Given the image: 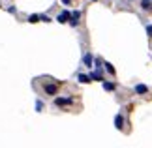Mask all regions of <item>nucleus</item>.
I'll list each match as a JSON object with an SVG mask.
<instances>
[{"label":"nucleus","instance_id":"obj_9","mask_svg":"<svg viewBox=\"0 0 152 148\" xmlns=\"http://www.w3.org/2000/svg\"><path fill=\"white\" fill-rule=\"evenodd\" d=\"M79 81H81V82H90V77H88V75H83V73H81V75H79Z\"/></svg>","mask_w":152,"mask_h":148},{"label":"nucleus","instance_id":"obj_13","mask_svg":"<svg viewBox=\"0 0 152 148\" xmlns=\"http://www.w3.org/2000/svg\"><path fill=\"white\" fill-rule=\"evenodd\" d=\"M39 21H45V23H49L51 19H49V17H47V15H39Z\"/></svg>","mask_w":152,"mask_h":148},{"label":"nucleus","instance_id":"obj_5","mask_svg":"<svg viewBox=\"0 0 152 148\" xmlns=\"http://www.w3.org/2000/svg\"><path fill=\"white\" fill-rule=\"evenodd\" d=\"M88 77H90V81H102V73H100V69H98V71H94V73H90Z\"/></svg>","mask_w":152,"mask_h":148},{"label":"nucleus","instance_id":"obj_8","mask_svg":"<svg viewBox=\"0 0 152 148\" xmlns=\"http://www.w3.org/2000/svg\"><path fill=\"white\" fill-rule=\"evenodd\" d=\"M92 60H94V58H92V55H85V64H86V66H92Z\"/></svg>","mask_w":152,"mask_h":148},{"label":"nucleus","instance_id":"obj_12","mask_svg":"<svg viewBox=\"0 0 152 148\" xmlns=\"http://www.w3.org/2000/svg\"><path fill=\"white\" fill-rule=\"evenodd\" d=\"M43 109V103L42 101H36V111H42Z\"/></svg>","mask_w":152,"mask_h":148},{"label":"nucleus","instance_id":"obj_1","mask_svg":"<svg viewBox=\"0 0 152 148\" xmlns=\"http://www.w3.org/2000/svg\"><path fill=\"white\" fill-rule=\"evenodd\" d=\"M69 19H72V13H69V11H62V13L60 15H58V23H68Z\"/></svg>","mask_w":152,"mask_h":148},{"label":"nucleus","instance_id":"obj_6","mask_svg":"<svg viewBox=\"0 0 152 148\" xmlns=\"http://www.w3.org/2000/svg\"><path fill=\"white\" fill-rule=\"evenodd\" d=\"M147 90H148V88L145 86V85H137V86H135V92H137V94H147Z\"/></svg>","mask_w":152,"mask_h":148},{"label":"nucleus","instance_id":"obj_4","mask_svg":"<svg viewBox=\"0 0 152 148\" xmlns=\"http://www.w3.org/2000/svg\"><path fill=\"white\" fill-rule=\"evenodd\" d=\"M115 126H116V129H122V126H124V118H122L120 114H116V118H115Z\"/></svg>","mask_w":152,"mask_h":148},{"label":"nucleus","instance_id":"obj_7","mask_svg":"<svg viewBox=\"0 0 152 148\" xmlns=\"http://www.w3.org/2000/svg\"><path fill=\"white\" fill-rule=\"evenodd\" d=\"M103 88L107 92H111V90H115V82H103Z\"/></svg>","mask_w":152,"mask_h":148},{"label":"nucleus","instance_id":"obj_15","mask_svg":"<svg viewBox=\"0 0 152 148\" xmlns=\"http://www.w3.org/2000/svg\"><path fill=\"white\" fill-rule=\"evenodd\" d=\"M62 2H64V4H69V2H72V0H62Z\"/></svg>","mask_w":152,"mask_h":148},{"label":"nucleus","instance_id":"obj_11","mask_svg":"<svg viewBox=\"0 0 152 148\" xmlns=\"http://www.w3.org/2000/svg\"><path fill=\"white\" fill-rule=\"evenodd\" d=\"M39 21V15H30L28 17V23H38Z\"/></svg>","mask_w":152,"mask_h":148},{"label":"nucleus","instance_id":"obj_3","mask_svg":"<svg viewBox=\"0 0 152 148\" xmlns=\"http://www.w3.org/2000/svg\"><path fill=\"white\" fill-rule=\"evenodd\" d=\"M56 90H58V88H56V85H45V92H47L49 96H55V94H56Z\"/></svg>","mask_w":152,"mask_h":148},{"label":"nucleus","instance_id":"obj_10","mask_svg":"<svg viewBox=\"0 0 152 148\" xmlns=\"http://www.w3.org/2000/svg\"><path fill=\"white\" fill-rule=\"evenodd\" d=\"M105 69H107L109 73H115V68H113V64H109V62H105Z\"/></svg>","mask_w":152,"mask_h":148},{"label":"nucleus","instance_id":"obj_14","mask_svg":"<svg viewBox=\"0 0 152 148\" xmlns=\"http://www.w3.org/2000/svg\"><path fill=\"white\" fill-rule=\"evenodd\" d=\"M147 34H148V38H152V25L147 26Z\"/></svg>","mask_w":152,"mask_h":148},{"label":"nucleus","instance_id":"obj_2","mask_svg":"<svg viewBox=\"0 0 152 148\" xmlns=\"http://www.w3.org/2000/svg\"><path fill=\"white\" fill-rule=\"evenodd\" d=\"M55 103L58 105V107H64V105H69V103H72V99H69V98H56Z\"/></svg>","mask_w":152,"mask_h":148}]
</instances>
